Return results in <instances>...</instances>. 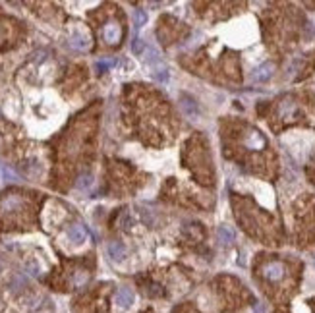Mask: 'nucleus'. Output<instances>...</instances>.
I'll return each instance as SVG.
<instances>
[{
	"mask_svg": "<svg viewBox=\"0 0 315 313\" xmlns=\"http://www.w3.org/2000/svg\"><path fill=\"white\" fill-rule=\"evenodd\" d=\"M106 252L110 255V259H114V261H122L124 257H126V246L122 244V242H110L108 246H106Z\"/></svg>",
	"mask_w": 315,
	"mask_h": 313,
	"instance_id": "nucleus-8",
	"label": "nucleus"
},
{
	"mask_svg": "<svg viewBox=\"0 0 315 313\" xmlns=\"http://www.w3.org/2000/svg\"><path fill=\"white\" fill-rule=\"evenodd\" d=\"M66 236H68V240H70L72 244H84L87 238V230L82 224H74V226H70V228L66 230Z\"/></svg>",
	"mask_w": 315,
	"mask_h": 313,
	"instance_id": "nucleus-6",
	"label": "nucleus"
},
{
	"mask_svg": "<svg viewBox=\"0 0 315 313\" xmlns=\"http://www.w3.org/2000/svg\"><path fill=\"white\" fill-rule=\"evenodd\" d=\"M216 238H218V242H220L222 246H228V244L234 242V230H232L230 226H218Z\"/></svg>",
	"mask_w": 315,
	"mask_h": 313,
	"instance_id": "nucleus-10",
	"label": "nucleus"
},
{
	"mask_svg": "<svg viewBox=\"0 0 315 313\" xmlns=\"http://www.w3.org/2000/svg\"><path fill=\"white\" fill-rule=\"evenodd\" d=\"M145 48V43L142 39H134L132 41V50H134V54H142Z\"/></svg>",
	"mask_w": 315,
	"mask_h": 313,
	"instance_id": "nucleus-19",
	"label": "nucleus"
},
{
	"mask_svg": "<svg viewBox=\"0 0 315 313\" xmlns=\"http://www.w3.org/2000/svg\"><path fill=\"white\" fill-rule=\"evenodd\" d=\"M296 112V103L292 101V99H284L280 106H278V114L282 116V118H290L292 114Z\"/></svg>",
	"mask_w": 315,
	"mask_h": 313,
	"instance_id": "nucleus-11",
	"label": "nucleus"
},
{
	"mask_svg": "<svg viewBox=\"0 0 315 313\" xmlns=\"http://www.w3.org/2000/svg\"><path fill=\"white\" fill-rule=\"evenodd\" d=\"M68 45L72 46L74 50H87L91 43H89V37H86V35H80V33H78V35H72V37H70Z\"/></svg>",
	"mask_w": 315,
	"mask_h": 313,
	"instance_id": "nucleus-9",
	"label": "nucleus"
},
{
	"mask_svg": "<svg viewBox=\"0 0 315 313\" xmlns=\"http://www.w3.org/2000/svg\"><path fill=\"white\" fill-rule=\"evenodd\" d=\"M145 23H147V14L144 10H136L134 12V27L136 29H142Z\"/></svg>",
	"mask_w": 315,
	"mask_h": 313,
	"instance_id": "nucleus-15",
	"label": "nucleus"
},
{
	"mask_svg": "<svg viewBox=\"0 0 315 313\" xmlns=\"http://www.w3.org/2000/svg\"><path fill=\"white\" fill-rule=\"evenodd\" d=\"M145 294L151 296V298H160V296H164V288L157 283H149L147 288H145Z\"/></svg>",
	"mask_w": 315,
	"mask_h": 313,
	"instance_id": "nucleus-12",
	"label": "nucleus"
},
{
	"mask_svg": "<svg viewBox=\"0 0 315 313\" xmlns=\"http://www.w3.org/2000/svg\"><path fill=\"white\" fill-rule=\"evenodd\" d=\"M180 108H182V112L186 114L188 118H198V116H200V104L196 103V99H192V97H188V95H182V99H180Z\"/></svg>",
	"mask_w": 315,
	"mask_h": 313,
	"instance_id": "nucleus-5",
	"label": "nucleus"
},
{
	"mask_svg": "<svg viewBox=\"0 0 315 313\" xmlns=\"http://www.w3.org/2000/svg\"><path fill=\"white\" fill-rule=\"evenodd\" d=\"M114 302H116V306H118V308L128 310L130 306L134 304V292H132L130 288H120V290L116 292Z\"/></svg>",
	"mask_w": 315,
	"mask_h": 313,
	"instance_id": "nucleus-7",
	"label": "nucleus"
},
{
	"mask_svg": "<svg viewBox=\"0 0 315 313\" xmlns=\"http://www.w3.org/2000/svg\"><path fill=\"white\" fill-rule=\"evenodd\" d=\"M132 223H134V221H132V217H130V213H128V211H124V213H122V219H120V226L128 230L130 226H132Z\"/></svg>",
	"mask_w": 315,
	"mask_h": 313,
	"instance_id": "nucleus-20",
	"label": "nucleus"
},
{
	"mask_svg": "<svg viewBox=\"0 0 315 313\" xmlns=\"http://www.w3.org/2000/svg\"><path fill=\"white\" fill-rule=\"evenodd\" d=\"M91 184H93V176L89 172H84L80 178L76 180V188L78 190H87V188H91Z\"/></svg>",
	"mask_w": 315,
	"mask_h": 313,
	"instance_id": "nucleus-13",
	"label": "nucleus"
},
{
	"mask_svg": "<svg viewBox=\"0 0 315 313\" xmlns=\"http://www.w3.org/2000/svg\"><path fill=\"white\" fill-rule=\"evenodd\" d=\"M261 275H263V279L269 281V283H280V281L284 279V275H286V267H284V263H280V261H269V263L263 265Z\"/></svg>",
	"mask_w": 315,
	"mask_h": 313,
	"instance_id": "nucleus-1",
	"label": "nucleus"
},
{
	"mask_svg": "<svg viewBox=\"0 0 315 313\" xmlns=\"http://www.w3.org/2000/svg\"><path fill=\"white\" fill-rule=\"evenodd\" d=\"M0 176H2V180H6V182H18L20 180V176L16 174L12 168L2 166V164H0Z\"/></svg>",
	"mask_w": 315,
	"mask_h": 313,
	"instance_id": "nucleus-16",
	"label": "nucleus"
},
{
	"mask_svg": "<svg viewBox=\"0 0 315 313\" xmlns=\"http://www.w3.org/2000/svg\"><path fill=\"white\" fill-rule=\"evenodd\" d=\"M265 137H263V134L261 132H258V130H248L246 132V135H244V145L248 147V149L252 151H259L265 147Z\"/></svg>",
	"mask_w": 315,
	"mask_h": 313,
	"instance_id": "nucleus-3",
	"label": "nucleus"
},
{
	"mask_svg": "<svg viewBox=\"0 0 315 313\" xmlns=\"http://www.w3.org/2000/svg\"><path fill=\"white\" fill-rule=\"evenodd\" d=\"M147 54H149V56L145 60H147L149 64H157L158 60H160V54H158V50L155 46H149V48H147Z\"/></svg>",
	"mask_w": 315,
	"mask_h": 313,
	"instance_id": "nucleus-18",
	"label": "nucleus"
},
{
	"mask_svg": "<svg viewBox=\"0 0 315 313\" xmlns=\"http://www.w3.org/2000/svg\"><path fill=\"white\" fill-rule=\"evenodd\" d=\"M153 77L157 79L158 83H166L170 75H168V70H166V68H157V70L153 72Z\"/></svg>",
	"mask_w": 315,
	"mask_h": 313,
	"instance_id": "nucleus-17",
	"label": "nucleus"
},
{
	"mask_svg": "<svg viewBox=\"0 0 315 313\" xmlns=\"http://www.w3.org/2000/svg\"><path fill=\"white\" fill-rule=\"evenodd\" d=\"M4 37V29H2V25H0V39Z\"/></svg>",
	"mask_w": 315,
	"mask_h": 313,
	"instance_id": "nucleus-22",
	"label": "nucleus"
},
{
	"mask_svg": "<svg viewBox=\"0 0 315 313\" xmlns=\"http://www.w3.org/2000/svg\"><path fill=\"white\" fill-rule=\"evenodd\" d=\"M254 313H267V310H265V306H263V304H256V306H254Z\"/></svg>",
	"mask_w": 315,
	"mask_h": 313,
	"instance_id": "nucleus-21",
	"label": "nucleus"
},
{
	"mask_svg": "<svg viewBox=\"0 0 315 313\" xmlns=\"http://www.w3.org/2000/svg\"><path fill=\"white\" fill-rule=\"evenodd\" d=\"M116 64V60L114 58H102V60H97L95 62V70L99 72V74H102V72H106L108 68H112Z\"/></svg>",
	"mask_w": 315,
	"mask_h": 313,
	"instance_id": "nucleus-14",
	"label": "nucleus"
},
{
	"mask_svg": "<svg viewBox=\"0 0 315 313\" xmlns=\"http://www.w3.org/2000/svg\"><path fill=\"white\" fill-rule=\"evenodd\" d=\"M102 39L108 43V45H118L120 39H122V27L116 23V21H106L102 25Z\"/></svg>",
	"mask_w": 315,
	"mask_h": 313,
	"instance_id": "nucleus-2",
	"label": "nucleus"
},
{
	"mask_svg": "<svg viewBox=\"0 0 315 313\" xmlns=\"http://www.w3.org/2000/svg\"><path fill=\"white\" fill-rule=\"evenodd\" d=\"M274 74V64L272 62H263L261 66H258L252 74V79L258 81V83H263V81H269Z\"/></svg>",
	"mask_w": 315,
	"mask_h": 313,
	"instance_id": "nucleus-4",
	"label": "nucleus"
}]
</instances>
